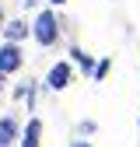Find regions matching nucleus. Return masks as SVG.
<instances>
[{
    "mask_svg": "<svg viewBox=\"0 0 140 147\" xmlns=\"http://www.w3.org/2000/svg\"><path fill=\"white\" fill-rule=\"evenodd\" d=\"M49 4H52V7H63V4H67V0H49Z\"/></svg>",
    "mask_w": 140,
    "mask_h": 147,
    "instance_id": "9d476101",
    "label": "nucleus"
},
{
    "mask_svg": "<svg viewBox=\"0 0 140 147\" xmlns=\"http://www.w3.org/2000/svg\"><path fill=\"white\" fill-rule=\"evenodd\" d=\"M70 77H74V67L60 60V63L49 67V74H46V88H49V91H63V88L70 84Z\"/></svg>",
    "mask_w": 140,
    "mask_h": 147,
    "instance_id": "7ed1b4c3",
    "label": "nucleus"
},
{
    "mask_svg": "<svg viewBox=\"0 0 140 147\" xmlns=\"http://www.w3.org/2000/svg\"><path fill=\"white\" fill-rule=\"evenodd\" d=\"M74 147H91V144H81V140H77V144H74Z\"/></svg>",
    "mask_w": 140,
    "mask_h": 147,
    "instance_id": "f8f14e48",
    "label": "nucleus"
},
{
    "mask_svg": "<svg viewBox=\"0 0 140 147\" xmlns=\"http://www.w3.org/2000/svg\"><path fill=\"white\" fill-rule=\"evenodd\" d=\"M42 144V119H28V126L21 130V147H39Z\"/></svg>",
    "mask_w": 140,
    "mask_h": 147,
    "instance_id": "20e7f679",
    "label": "nucleus"
},
{
    "mask_svg": "<svg viewBox=\"0 0 140 147\" xmlns=\"http://www.w3.org/2000/svg\"><path fill=\"white\" fill-rule=\"evenodd\" d=\"M18 133H21V130H18V119L14 116H4V119H0V147H11L18 140Z\"/></svg>",
    "mask_w": 140,
    "mask_h": 147,
    "instance_id": "39448f33",
    "label": "nucleus"
},
{
    "mask_svg": "<svg viewBox=\"0 0 140 147\" xmlns=\"http://www.w3.org/2000/svg\"><path fill=\"white\" fill-rule=\"evenodd\" d=\"M28 32H32V25H28V21H4V32H0V35H4L7 42H21Z\"/></svg>",
    "mask_w": 140,
    "mask_h": 147,
    "instance_id": "423d86ee",
    "label": "nucleus"
},
{
    "mask_svg": "<svg viewBox=\"0 0 140 147\" xmlns=\"http://www.w3.org/2000/svg\"><path fill=\"white\" fill-rule=\"evenodd\" d=\"M21 4H32V0H21Z\"/></svg>",
    "mask_w": 140,
    "mask_h": 147,
    "instance_id": "ddd939ff",
    "label": "nucleus"
},
{
    "mask_svg": "<svg viewBox=\"0 0 140 147\" xmlns=\"http://www.w3.org/2000/svg\"><path fill=\"white\" fill-rule=\"evenodd\" d=\"M32 39L39 46H56L60 42V18H56V7H46L35 14L32 21Z\"/></svg>",
    "mask_w": 140,
    "mask_h": 147,
    "instance_id": "f257e3e1",
    "label": "nucleus"
},
{
    "mask_svg": "<svg viewBox=\"0 0 140 147\" xmlns=\"http://www.w3.org/2000/svg\"><path fill=\"white\" fill-rule=\"evenodd\" d=\"M4 81H7V74H0V91H4Z\"/></svg>",
    "mask_w": 140,
    "mask_h": 147,
    "instance_id": "9b49d317",
    "label": "nucleus"
},
{
    "mask_svg": "<svg viewBox=\"0 0 140 147\" xmlns=\"http://www.w3.org/2000/svg\"><path fill=\"white\" fill-rule=\"evenodd\" d=\"M4 21H7V18H4V7H0V32H4Z\"/></svg>",
    "mask_w": 140,
    "mask_h": 147,
    "instance_id": "1a4fd4ad",
    "label": "nucleus"
},
{
    "mask_svg": "<svg viewBox=\"0 0 140 147\" xmlns=\"http://www.w3.org/2000/svg\"><path fill=\"white\" fill-rule=\"evenodd\" d=\"M25 63L21 49H18V42H4L0 46V74H18Z\"/></svg>",
    "mask_w": 140,
    "mask_h": 147,
    "instance_id": "f03ea898",
    "label": "nucleus"
},
{
    "mask_svg": "<svg viewBox=\"0 0 140 147\" xmlns=\"http://www.w3.org/2000/svg\"><path fill=\"white\" fill-rule=\"evenodd\" d=\"M109 67H112V60H109V56H102V60L95 63V70H91V77H95V81H105V74H109Z\"/></svg>",
    "mask_w": 140,
    "mask_h": 147,
    "instance_id": "6e6552de",
    "label": "nucleus"
},
{
    "mask_svg": "<svg viewBox=\"0 0 140 147\" xmlns=\"http://www.w3.org/2000/svg\"><path fill=\"white\" fill-rule=\"evenodd\" d=\"M70 56H74V63H77V67H81L84 74H91V70H95V60L88 56V53H84L81 46H74V49H70Z\"/></svg>",
    "mask_w": 140,
    "mask_h": 147,
    "instance_id": "0eeeda50",
    "label": "nucleus"
}]
</instances>
